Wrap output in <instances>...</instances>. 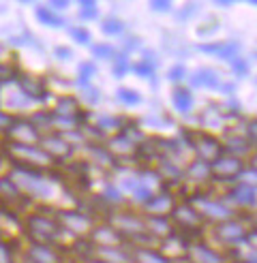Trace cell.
Segmentation results:
<instances>
[{
  "instance_id": "cell-40",
  "label": "cell",
  "mask_w": 257,
  "mask_h": 263,
  "mask_svg": "<svg viewBox=\"0 0 257 263\" xmlns=\"http://www.w3.org/2000/svg\"><path fill=\"white\" fill-rule=\"evenodd\" d=\"M69 36L73 39V43L77 45H93V34L86 26H69Z\"/></svg>"
},
{
  "instance_id": "cell-3",
  "label": "cell",
  "mask_w": 257,
  "mask_h": 263,
  "mask_svg": "<svg viewBox=\"0 0 257 263\" xmlns=\"http://www.w3.org/2000/svg\"><path fill=\"white\" fill-rule=\"evenodd\" d=\"M251 225H253L251 220H247L242 214H238V216L229 218V220H223V222H218V225L208 227L206 231H208V240L216 248L229 253V251H236V248L247 244Z\"/></svg>"
},
{
  "instance_id": "cell-22",
  "label": "cell",
  "mask_w": 257,
  "mask_h": 263,
  "mask_svg": "<svg viewBox=\"0 0 257 263\" xmlns=\"http://www.w3.org/2000/svg\"><path fill=\"white\" fill-rule=\"evenodd\" d=\"M146 218V229H148V235L154 244H159L163 240H167L170 235L176 233L174 225L170 216H144Z\"/></svg>"
},
{
  "instance_id": "cell-7",
  "label": "cell",
  "mask_w": 257,
  "mask_h": 263,
  "mask_svg": "<svg viewBox=\"0 0 257 263\" xmlns=\"http://www.w3.org/2000/svg\"><path fill=\"white\" fill-rule=\"evenodd\" d=\"M54 216L58 220L62 233L67 235V238L77 240V242L88 240L90 231L95 229L97 220H99V218H95L93 214L84 212V210H80V208H56Z\"/></svg>"
},
{
  "instance_id": "cell-2",
  "label": "cell",
  "mask_w": 257,
  "mask_h": 263,
  "mask_svg": "<svg viewBox=\"0 0 257 263\" xmlns=\"http://www.w3.org/2000/svg\"><path fill=\"white\" fill-rule=\"evenodd\" d=\"M105 220L109 225L118 231L122 238L126 240L128 246H144V244H154L148 235V229H146V218L139 210H133V208H116V210H109ZM157 246V244H154Z\"/></svg>"
},
{
  "instance_id": "cell-51",
  "label": "cell",
  "mask_w": 257,
  "mask_h": 263,
  "mask_svg": "<svg viewBox=\"0 0 257 263\" xmlns=\"http://www.w3.org/2000/svg\"><path fill=\"white\" fill-rule=\"evenodd\" d=\"M247 246L253 248V251H257V227L251 225V231H249V240H247Z\"/></svg>"
},
{
  "instance_id": "cell-42",
  "label": "cell",
  "mask_w": 257,
  "mask_h": 263,
  "mask_svg": "<svg viewBox=\"0 0 257 263\" xmlns=\"http://www.w3.org/2000/svg\"><path fill=\"white\" fill-rule=\"evenodd\" d=\"M0 263H17V253L5 238H0Z\"/></svg>"
},
{
  "instance_id": "cell-6",
  "label": "cell",
  "mask_w": 257,
  "mask_h": 263,
  "mask_svg": "<svg viewBox=\"0 0 257 263\" xmlns=\"http://www.w3.org/2000/svg\"><path fill=\"white\" fill-rule=\"evenodd\" d=\"M3 154L11 167H22V169H34V172H45L49 174L54 167H58L49 156L41 150V146H22V143H5Z\"/></svg>"
},
{
  "instance_id": "cell-38",
  "label": "cell",
  "mask_w": 257,
  "mask_h": 263,
  "mask_svg": "<svg viewBox=\"0 0 257 263\" xmlns=\"http://www.w3.org/2000/svg\"><path fill=\"white\" fill-rule=\"evenodd\" d=\"M165 77H167V82H172L174 86H182V82H187V77H189V69L182 62H176L165 71Z\"/></svg>"
},
{
  "instance_id": "cell-43",
  "label": "cell",
  "mask_w": 257,
  "mask_h": 263,
  "mask_svg": "<svg viewBox=\"0 0 257 263\" xmlns=\"http://www.w3.org/2000/svg\"><path fill=\"white\" fill-rule=\"evenodd\" d=\"M80 101H82V105H84V103H86V105H99V101H101V90L95 88V86H88V88L80 90Z\"/></svg>"
},
{
  "instance_id": "cell-55",
  "label": "cell",
  "mask_w": 257,
  "mask_h": 263,
  "mask_svg": "<svg viewBox=\"0 0 257 263\" xmlns=\"http://www.w3.org/2000/svg\"><path fill=\"white\" fill-rule=\"evenodd\" d=\"M3 150H5V139L0 137V154H3Z\"/></svg>"
},
{
  "instance_id": "cell-28",
  "label": "cell",
  "mask_w": 257,
  "mask_h": 263,
  "mask_svg": "<svg viewBox=\"0 0 257 263\" xmlns=\"http://www.w3.org/2000/svg\"><path fill=\"white\" fill-rule=\"evenodd\" d=\"M34 20L45 26V28H62V26H67V20L58 13H54L47 5H36L34 7Z\"/></svg>"
},
{
  "instance_id": "cell-45",
  "label": "cell",
  "mask_w": 257,
  "mask_h": 263,
  "mask_svg": "<svg viewBox=\"0 0 257 263\" xmlns=\"http://www.w3.org/2000/svg\"><path fill=\"white\" fill-rule=\"evenodd\" d=\"M13 120H15V114L7 111L3 105H0V137H5V133L9 130V126L13 124Z\"/></svg>"
},
{
  "instance_id": "cell-35",
  "label": "cell",
  "mask_w": 257,
  "mask_h": 263,
  "mask_svg": "<svg viewBox=\"0 0 257 263\" xmlns=\"http://www.w3.org/2000/svg\"><path fill=\"white\" fill-rule=\"evenodd\" d=\"M20 67H15L13 62H3L0 60V88H11L15 86V80L20 75Z\"/></svg>"
},
{
  "instance_id": "cell-12",
  "label": "cell",
  "mask_w": 257,
  "mask_h": 263,
  "mask_svg": "<svg viewBox=\"0 0 257 263\" xmlns=\"http://www.w3.org/2000/svg\"><path fill=\"white\" fill-rule=\"evenodd\" d=\"M229 257L225 251L216 248L208 238L191 240L187 248V261L185 263H227Z\"/></svg>"
},
{
  "instance_id": "cell-4",
  "label": "cell",
  "mask_w": 257,
  "mask_h": 263,
  "mask_svg": "<svg viewBox=\"0 0 257 263\" xmlns=\"http://www.w3.org/2000/svg\"><path fill=\"white\" fill-rule=\"evenodd\" d=\"M187 201L195 208V212L201 216V220L206 222V227L218 225L223 220H229L238 216V212L231 208L223 195H214L210 191H195L187 197Z\"/></svg>"
},
{
  "instance_id": "cell-47",
  "label": "cell",
  "mask_w": 257,
  "mask_h": 263,
  "mask_svg": "<svg viewBox=\"0 0 257 263\" xmlns=\"http://www.w3.org/2000/svg\"><path fill=\"white\" fill-rule=\"evenodd\" d=\"M148 7H150L152 13H159V15H161V13H172V9H174L172 0H152Z\"/></svg>"
},
{
  "instance_id": "cell-26",
  "label": "cell",
  "mask_w": 257,
  "mask_h": 263,
  "mask_svg": "<svg viewBox=\"0 0 257 263\" xmlns=\"http://www.w3.org/2000/svg\"><path fill=\"white\" fill-rule=\"evenodd\" d=\"M0 201L3 203H11V205H22L26 199L20 193L17 184L13 182V178L7 174H0Z\"/></svg>"
},
{
  "instance_id": "cell-11",
  "label": "cell",
  "mask_w": 257,
  "mask_h": 263,
  "mask_svg": "<svg viewBox=\"0 0 257 263\" xmlns=\"http://www.w3.org/2000/svg\"><path fill=\"white\" fill-rule=\"evenodd\" d=\"M39 146H41V150H43L56 165L69 163L73 156H75V152H77L75 146L60 133V130H51V133L41 135V141H39Z\"/></svg>"
},
{
  "instance_id": "cell-8",
  "label": "cell",
  "mask_w": 257,
  "mask_h": 263,
  "mask_svg": "<svg viewBox=\"0 0 257 263\" xmlns=\"http://www.w3.org/2000/svg\"><path fill=\"white\" fill-rule=\"evenodd\" d=\"M170 220H172L176 233H180L189 242L204 238L206 229H208L206 227V222L201 220V216L195 212V208H193L187 199L176 203V208L172 210V214H170Z\"/></svg>"
},
{
  "instance_id": "cell-44",
  "label": "cell",
  "mask_w": 257,
  "mask_h": 263,
  "mask_svg": "<svg viewBox=\"0 0 257 263\" xmlns=\"http://www.w3.org/2000/svg\"><path fill=\"white\" fill-rule=\"evenodd\" d=\"M242 133L247 135V139L253 143V146L257 148V118H251V120H244V128Z\"/></svg>"
},
{
  "instance_id": "cell-48",
  "label": "cell",
  "mask_w": 257,
  "mask_h": 263,
  "mask_svg": "<svg viewBox=\"0 0 257 263\" xmlns=\"http://www.w3.org/2000/svg\"><path fill=\"white\" fill-rule=\"evenodd\" d=\"M199 11V5H195V3H189V5H185L182 9H180V13H178V20L180 22H187V20H191L195 13Z\"/></svg>"
},
{
  "instance_id": "cell-29",
  "label": "cell",
  "mask_w": 257,
  "mask_h": 263,
  "mask_svg": "<svg viewBox=\"0 0 257 263\" xmlns=\"http://www.w3.org/2000/svg\"><path fill=\"white\" fill-rule=\"evenodd\" d=\"M28 120L36 126V130L41 135L56 130V118H54V114H51V109H34V111L28 114Z\"/></svg>"
},
{
  "instance_id": "cell-41",
  "label": "cell",
  "mask_w": 257,
  "mask_h": 263,
  "mask_svg": "<svg viewBox=\"0 0 257 263\" xmlns=\"http://www.w3.org/2000/svg\"><path fill=\"white\" fill-rule=\"evenodd\" d=\"M229 71L234 73L236 77H247L251 73V64H249V60H244L242 56H236L234 60H229Z\"/></svg>"
},
{
  "instance_id": "cell-5",
  "label": "cell",
  "mask_w": 257,
  "mask_h": 263,
  "mask_svg": "<svg viewBox=\"0 0 257 263\" xmlns=\"http://www.w3.org/2000/svg\"><path fill=\"white\" fill-rule=\"evenodd\" d=\"M9 176L17 184V189L26 201H47L54 195V182L49 180V174L45 172L9 167Z\"/></svg>"
},
{
  "instance_id": "cell-27",
  "label": "cell",
  "mask_w": 257,
  "mask_h": 263,
  "mask_svg": "<svg viewBox=\"0 0 257 263\" xmlns=\"http://www.w3.org/2000/svg\"><path fill=\"white\" fill-rule=\"evenodd\" d=\"M133 248V261L135 263H174L167 259L154 244H144V246H131Z\"/></svg>"
},
{
  "instance_id": "cell-21",
  "label": "cell",
  "mask_w": 257,
  "mask_h": 263,
  "mask_svg": "<svg viewBox=\"0 0 257 263\" xmlns=\"http://www.w3.org/2000/svg\"><path fill=\"white\" fill-rule=\"evenodd\" d=\"M225 120H227V116H225L221 105H208V107H204L197 116L199 130H208V133L221 130L225 126Z\"/></svg>"
},
{
  "instance_id": "cell-19",
  "label": "cell",
  "mask_w": 257,
  "mask_h": 263,
  "mask_svg": "<svg viewBox=\"0 0 257 263\" xmlns=\"http://www.w3.org/2000/svg\"><path fill=\"white\" fill-rule=\"evenodd\" d=\"M105 150L112 154V159L116 163H120V161H133L139 156V143H135L128 135L124 133H118V135H112L105 139Z\"/></svg>"
},
{
  "instance_id": "cell-16",
  "label": "cell",
  "mask_w": 257,
  "mask_h": 263,
  "mask_svg": "<svg viewBox=\"0 0 257 263\" xmlns=\"http://www.w3.org/2000/svg\"><path fill=\"white\" fill-rule=\"evenodd\" d=\"M176 197L170 189H159V191H154L150 195V199L144 201L137 210L144 216H170L172 214V210L176 208Z\"/></svg>"
},
{
  "instance_id": "cell-30",
  "label": "cell",
  "mask_w": 257,
  "mask_h": 263,
  "mask_svg": "<svg viewBox=\"0 0 257 263\" xmlns=\"http://www.w3.org/2000/svg\"><path fill=\"white\" fill-rule=\"evenodd\" d=\"M99 69H97V64L95 62H90V60H84L77 64V73H75V86L84 90L88 86H93V80L97 77Z\"/></svg>"
},
{
  "instance_id": "cell-33",
  "label": "cell",
  "mask_w": 257,
  "mask_h": 263,
  "mask_svg": "<svg viewBox=\"0 0 257 263\" xmlns=\"http://www.w3.org/2000/svg\"><path fill=\"white\" fill-rule=\"evenodd\" d=\"M126 30V22L120 20L118 15H107L105 20H101V32L107 36H120Z\"/></svg>"
},
{
  "instance_id": "cell-32",
  "label": "cell",
  "mask_w": 257,
  "mask_h": 263,
  "mask_svg": "<svg viewBox=\"0 0 257 263\" xmlns=\"http://www.w3.org/2000/svg\"><path fill=\"white\" fill-rule=\"evenodd\" d=\"M116 99H118V103H122L124 107H137V105H141V101H144L139 90L128 88V86H120L116 90Z\"/></svg>"
},
{
  "instance_id": "cell-58",
  "label": "cell",
  "mask_w": 257,
  "mask_h": 263,
  "mask_svg": "<svg viewBox=\"0 0 257 263\" xmlns=\"http://www.w3.org/2000/svg\"><path fill=\"white\" fill-rule=\"evenodd\" d=\"M255 212H257V210H255Z\"/></svg>"
},
{
  "instance_id": "cell-24",
  "label": "cell",
  "mask_w": 257,
  "mask_h": 263,
  "mask_svg": "<svg viewBox=\"0 0 257 263\" xmlns=\"http://www.w3.org/2000/svg\"><path fill=\"white\" fill-rule=\"evenodd\" d=\"M172 105L180 116H189L195 109V97L189 86H174L172 90Z\"/></svg>"
},
{
  "instance_id": "cell-10",
  "label": "cell",
  "mask_w": 257,
  "mask_h": 263,
  "mask_svg": "<svg viewBox=\"0 0 257 263\" xmlns=\"http://www.w3.org/2000/svg\"><path fill=\"white\" fill-rule=\"evenodd\" d=\"M247 167V161L238 159V156L231 154H223L210 165V182L212 184H223V186H229V184H236Z\"/></svg>"
},
{
  "instance_id": "cell-18",
  "label": "cell",
  "mask_w": 257,
  "mask_h": 263,
  "mask_svg": "<svg viewBox=\"0 0 257 263\" xmlns=\"http://www.w3.org/2000/svg\"><path fill=\"white\" fill-rule=\"evenodd\" d=\"M90 246H95V248H116V246H128L126 240L122 238V235L116 231L109 222L105 218H101L97 220V225L95 229L90 231L88 235V240H86Z\"/></svg>"
},
{
  "instance_id": "cell-46",
  "label": "cell",
  "mask_w": 257,
  "mask_h": 263,
  "mask_svg": "<svg viewBox=\"0 0 257 263\" xmlns=\"http://www.w3.org/2000/svg\"><path fill=\"white\" fill-rule=\"evenodd\" d=\"M238 182H242V184H247V186H251V189H255L257 191V172L253 167H244V172H242V176H240V180Z\"/></svg>"
},
{
  "instance_id": "cell-57",
  "label": "cell",
  "mask_w": 257,
  "mask_h": 263,
  "mask_svg": "<svg viewBox=\"0 0 257 263\" xmlns=\"http://www.w3.org/2000/svg\"><path fill=\"white\" fill-rule=\"evenodd\" d=\"M227 263H234V261H227Z\"/></svg>"
},
{
  "instance_id": "cell-1",
  "label": "cell",
  "mask_w": 257,
  "mask_h": 263,
  "mask_svg": "<svg viewBox=\"0 0 257 263\" xmlns=\"http://www.w3.org/2000/svg\"><path fill=\"white\" fill-rule=\"evenodd\" d=\"M24 238L26 242H36V244H49V246H62L67 235L62 233L54 212H45V210H32L26 212L22 220Z\"/></svg>"
},
{
  "instance_id": "cell-54",
  "label": "cell",
  "mask_w": 257,
  "mask_h": 263,
  "mask_svg": "<svg viewBox=\"0 0 257 263\" xmlns=\"http://www.w3.org/2000/svg\"><path fill=\"white\" fill-rule=\"evenodd\" d=\"M214 5L216 7H231L234 5V0H214Z\"/></svg>"
},
{
  "instance_id": "cell-53",
  "label": "cell",
  "mask_w": 257,
  "mask_h": 263,
  "mask_svg": "<svg viewBox=\"0 0 257 263\" xmlns=\"http://www.w3.org/2000/svg\"><path fill=\"white\" fill-rule=\"evenodd\" d=\"M247 165H249V167H253L255 172H257V148L253 150V154H251L249 159H247Z\"/></svg>"
},
{
  "instance_id": "cell-49",
  "label": "cell",
  "mask_w": 257,
  "mask_h": 263,
  "mask_svg": "<svg viewBox=\"0 0 257 263\" xmlns=\"http://www.w3.org/2000/svg\"><path fill=\"white\" fill-rule=\"evenodd\" d=\"M47 7L54 13H58V15H62V11H67L71 7V3H69V0H49Z\"/></svg>"
},
{
  "instance_id": "cell-25",
  "label": "cell",
  "mask_w": 257,
  "mask_h": 263,
  "mask_svg": "<svg viewBox=\"0 0 257 263\" xmlns=\"http://www.w3.org/2000/svg\"><path fill=\"white\" fill-rule=\"evenodd\" d=\"M185 180L193 182L195 186H204V184H212L210 182V165L197 161V159H191L185 167Z\"/></svg>"
},
{
  "instance_id": "cell-37",
  "label": "cell",
  "mask_w": 257,
  "mask_h": 263,
  "mask_svg": "<svg viewBox=\"0 0 257 263\" xmlns=\"http://www.w3.org/2000/svg\"><path fill=\"white\" fill-rule=\"evenodd\" d=\"M77 15L84 22H95L99 17V5L95 0H80L77 3Z\"/></svg>"
},
{
  "instance_id": "cell-23",
  "label": "cell",
  "mask_w": 257,
  "mask_h": 263,
  "mask_svg": "<svg viewBox=\"0 0 257 263\" xmlns=\"http://www.w3.org/2000/svg\"><path fill=\"white\" fill-rule=\"evenodd\" d=\"M93 122L103 135L105 137H112V135H118V133H122L124 130V126H126V118H122V116H109V114H99L97 118H93Z\"/></svg>"
},
{
  "instance_id": "cell-9",
  "label": "cell",
  "mask_w": 257,
  "mask_h": 263,
  "mask_svg": "<svg viewBox=\"0 0 257 263\" xmlns=\"http://www.w3.org/2000/svg\"><path fill=\"white\" fill-rule=\"evenodd\" d=\"M189 143L193 159L204 161L208 165H212L218 156L225 154L223 139L214 133H208V130H193V133H189Z\"/></svg>"
},
{
  "instance_id": "cell-50",
  "label": "cell",
  "mask_w": 257,
  "mask_h": 263,
  "mask_svg": "<svg viewBox=\"0 0 257 263\" xmlns=\"http://www.w3.org/2000/svg\"><path fill=\"white\" fill-rule=\"evenodd\" d=\"M54 56H56L58 60H71V58H73V49L67 47V45H56V47H54Z\"/></svg>"
},
{
  "instance_id": "cell-13",
  "label": "cell",
  "mask_w": 257,
  "mask_h": 263,
  "mask_svg": "<svg viewBox=\"0 0 257 263\" xmlns=\"http://www.w3.org/2000/svg\"><path fill=\"white\" fill-rule=\"evenodd\" d=\"M223 197L238 214L255 212L257 210V191L247 186V184H242V182L229 184V186L225 189V193H223Z\"/></svg>"
},
{
  "instance_id": "cell-20",
  "label": "cell",
  "mask_w": 257,
  "mask_h": 263,
  "mask_svg": "<svg viewBox=\"0 0 257 263\" xmlns=\"http://www.w3.org/2000/svg\"><path fill=\"white\" fill-rule=\"evenodd\" d=\"M187 82H189V88H201V90H218L223 84L221 75L212 67H199L195 71H191Z\"/></svg>"
},
{
  "instance_id": "cell-52",
  "label": "cell",
  "mask_w": 257,
  "mask_h": 263,
  "mask_svg": "<svg viewBox=\"0 0 257 263\" xmlns=\"http://www.w3.org/2000/svg\"><path fill=\"white\" fill-rule=\"evenodd\" d=\"M218 90H221L223 95H229V99H231V95H234V92H236V84H227V82H223V84H221V88H218Z\"/></svg>"
},
{
  "instance_id": "cell-17",
  "label": "cell",
  "mask_w": 257,
  "mask_h": 263,
  "mask_svg": "<svg viewBox=\"0 0 257 263\" xmlns=\"http://www.w3.org/2000/svg\"><path fill=\"white\" fill-rule=\"evenodd\" d=\"M15 88L30 103H45V99L49 97V92H47V80H45V77L32 75V73L20 71L17 80H15Z\"/></svg>"
},
{
  "instance_id": "cell-36",
  "label": "cell",
  "mask_w": 257,
  "mask_h": 263,
  "mask_svg": "<svg viewBox=\"0 0 257 263\" xmlns=\"http://www.w3.org/2000/svg\"><path fill=\"white\" fill-rule=\"evenodd\" d=\"M128 73H131V60H128V56L124 54V51H118L112 60V75L122 80V77L128 75Z\"/></svg>"
},
{
  "instance_id": "cell-31",
  "label": "cell",
  "mask_w": 257,
  "mask_h": 263,
  "mask_svg": "<svg viewBox=\"0 0 257 263\" xmlns=\"http://www.w3.org/2000/svg\"><path fill=\"white\" fill-rule=\"evenodd\" d=\"M131 73H135L141 80H148L152 86L157 84V64L154 62H148V60L131 62Z\"/></svg>"
},
{
  "instance_id": "cell-39",
  "label": "cell",
  "mask_w": 257,
  "mask_h": 263,
  "mask_svg": "<svg viewBox=\"0 0 257 263\" xmlns=\"http://www.w3.org/2000/svg\"><path fill=\"white\" fill-rule=\"evenodd\" d=\"M90 54H93L95 60H114V56L118 54L112 43H93L90 45Z\"/></svg>"
},
{
  "instance_id": "cell-15",
  "label": "cell",
  "mask_w": 257,
  "mask_h": 263,
  "mask_svg": "<svg viewBox=\"0 0 257 263\" xmlns=\"http://www.w3.org/2000/svg\"><path fill=\"white\" fill-rule=\"evenodd\" d=\"M22 259L26 263H64V248L26 242L24 251H22Z\"/></svg>"
},
{
  "instance_id": "cell-34",
  "label": "cell",
  "mask_w": 257,
  "mask_h": 263,
  "mask_svg": "<svg viewBox=\"0 0 257 263\" xmlns=\"http://www.w3.org/2000/svg\"><path fill=\"white\" fill-rule=\"evenodd\" d=\"M101 199L112 203V210H116V208H122L120 203L124 199V193L120 191V186L116 182H107L105 186H103V191H101Z\"/></svg>"
},
{
  "instance_id": "cell-56",
  "label": "cell",
  "mask_w": 257,
  "mask_h": 263,
  "mask_svg": "<svg viewBox=\"0 0 257 263\" xmlns=\"http://www.w3.org/2000/svg\"><path fill=\"white\" fill-rule=\"evenodd\" d=\"M249 5L251 7H257V0H249Z\"/></svg>"
},
{
  "instance_id": "cell-14",
  "label": "cell",
  "mask_w": 257,
  "mask_h": 263,
  "mask_svg": "<svg viewBox=\"0 0 257 263\" xmlns=\"http://www.w3.org/2000/svg\"><path fill=\"white\" fill-rule=\"evenodd\" d=\"M5 143H22V146H36L41 141V133L28 120V116H15V120L5 133Z\"/></svg>"
}]
</instances>
